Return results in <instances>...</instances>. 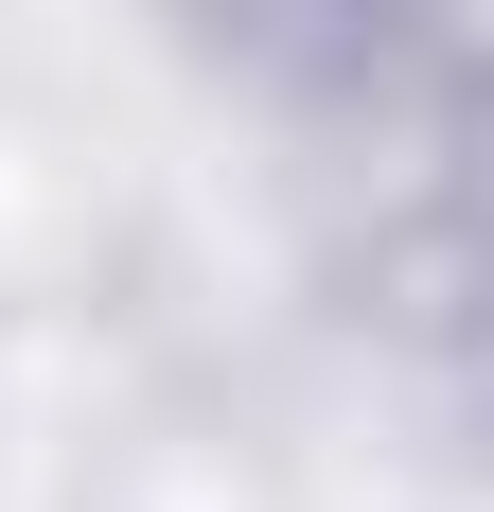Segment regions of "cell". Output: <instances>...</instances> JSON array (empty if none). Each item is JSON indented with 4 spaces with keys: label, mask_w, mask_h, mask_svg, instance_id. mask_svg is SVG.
Here are the masks:
<instances>
[{
    "label": "cell",
    "mask_w": 494,
    "mask_h": 512,
    "mask_svg": "<svg viewBox=\"0 0 494 512\" xmlns=\"http://www.w3.org/2000/svg\"><path fill=\"white\" fill-rule=\"evenodd\" d=\"M459 212H477V230H494V71H477V89H459Z\"/></svg>",
    "instance_id": "cell-1"
}]
</instances>
